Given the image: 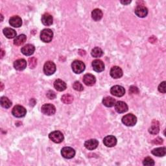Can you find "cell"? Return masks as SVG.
Returning <instances> with one entry per match:
<instances>
[{
	"mask_svg": "<svg viewBox=\"0 0 166 166\" xmlns=\"http://www.w3.org/2000/svg\"><path fill=\"white\" fill-rule=\"evenodd\" d=\"M53 37V32L50 29H44L40 32V39L45 43L50 42Z\"/></svg>",
	"mask_w": 166,
	"mask_h": 166,
	"instance_id": "1",
	"label": "cell"
},
{
	"mask_svg": "<svg viewBox=\"0 0 166 166\" xmlns=\"http://www.w3.org/2000/svg\"><path fill=\"white\" fill-rule=\"evenodd\" d=\"M136 122H137L136 117L132 114L125 115L122 118V123L126 126H128V127H132V126L136 125Z\"/></svg>",
	"mask_w": 166,
	"mask_h": 166,
	"instance_id": "2",
	"label": "cell"
},
{
	"mask_svg": "<svg viewBox=\"0 0 166 166\" xmlns=\"http://www.w3.org/2000/svg\"><path fill=\"white\" fill-rule=\"evenodd\" d=\"M73 71L77 74H80L85 70V64L81 61H75L71 64Z\"/></svg>",
	"mask_w": 166,
	"mask_h": 166,
	"instance_id": "3",
	"label": "cell"
},
{
	"mask_svg": "<svg viewBox=\"0 0 166 166\" xmlns=\"http://www.w3.org/2000/svg\"><path fill=\"white\" fill-rule=\"evenodd\" d=\"M56 71V65L51 61L46 62L44 66V72L46 75H51Z\"/></svg>",
	"mask_w": 166,
	"mask_h": 166,
	"instance_id": "4",
	"label": "cell"
},
{
	"mask_svg": "<svg viewBox=\"0 0 166 166\" xmlns=\"http://www.w3.org/2000/svg\"><path fill=\"white\" fill-rule=\"evenodd\" d=\"M49 138L52 142L56 143H61L64 140V135L61 131L56 130L51 132L49 135Z\"/></svg>",
	"mask_w": 166,
	"mask_h": 166,
	"instance_id": "5",
	"label": "cell"
},
{
	"mask_svg": "<svg viewBox=\"0 0 166 166\" xmlns=\"http://www.w3.org/2000/svg\"><path fill=\"white\" fill-rule=\"evenodd\" d=\"M27 110L21 105H16L12 110V114L16 117H23L26 115Z\"/></svg>",
	"mask_w": 166,
	"mask_h": 166,
	"instance_id": "6",
	"label": "cell"
},
{
	"mask_svg": "<svg viewBox=\"0 0 166 166\" xmlns=\"http://www.w3.org/2000/svg\"><path fill=\"white\" fill-rule=\"evenodd\" d=\"M42 112L44 114L47 116H52L55 114L56 108L52 104H44L41 109Z\"/></svg>",
	"mask_w": 166,
	"mask_h": 166,
	"instance_id": "7",
	"label": "cell"
},
{
	"mask_svg": "<svg viewBox=\"0 0 166 166\" xmlns=\"http://www.w3.org/2000/svg\"><path fill=\"white\" fill-rule=\"evenodd\" d=\"M110 93L114 96L116 97H122L125 94V90L121 86L116 85L112 86L110 89Z\"/></svg>",
	"mask_w": 166,
	"mask_h": 166,
	"instance_id": "8",
	"label": "cell"
},
{
	"mask_svg": "<svg viewBox=\"0 0 166 166\" xmlns=\"http://www.w3.org/2000/svg\"><path fill=\"white\" fill-rule=\"evenodd\" d=\"M62 156L66 159H71L74 158L75 155V150L70 147H66L62 149L61 150Z\"/></svg>",
	"mask_w": 166,
	"mask_h": 166,
	"instance_id": "9",
	"label": "cell"
},
{
	"mask_svg": "<svg viewBox=\"0 0 166 166\" xmlns=\"http://www.w3.org/2000/svg\"><path fill=\"white\" fill-rule=\"evenodd\" d=\"M135 14L139 18H145L148 15V9L143 5H138L134 11Z\"/></svg>",
	"mask_w": 166,
	"mask_h": 166,
	"instance_id": "10",
	"label": "cell"
},
{
	"mask_svg": "<svg viewBox=\"0 0 166 166\" xmlns=\"http://www.w3.org/2000/svg\"><path fill=\"white\" fill-rule=\"evenodd\" d=\"M103 143L108 147H112L117 144V139L114 136H108L103 139Z\"/></svg>",
	"mask_w": 166,
	"mask_h": 166,
	"instance_id": "11",
	"label": "cell"
},
{
	"mask_svg": "<svg viewBox=\"0 0 166 166\" xmlns=\"http://www.w3.org/2000/svg\"><path fill=\"white\" fill-rule=\"evenodd\" d=\"M110 76L114 79H119L123 76V70L121 68L118 67V66H114L110 70Z\"/></svg>",
	"mask_w": 166,
	"mask_h": 166,
	"instance_id": "12",
	"label": "cell"
},
{
	"mask_svg": "<svg viewBox=\"0 0 166 166\" xmlns=\"http://www.w3.org/2000/svg\"><path fill=\"white\" fill-rule=\"evenodd\" d=\"M92 67L95 71L101 72L104 70V64L101 60L97 59L92 62Z\"/></svg>",
	"mask_w": 166,
	"mask_h": 166,
	"instance_id": "13",
	"label": "cell"
},
{
	"mask_svg": "<svg viewBox=\"0 0 166 166\" xmlns=\"http://www.w3.org/2000/svg\"><path fill=\"white\" fill-rule=\"evenodd\" d=\"M115 110L117 113L122 114L128 110V106L123 101H117L115 104Z\"/></svg>",
	"mask_w": 166,
	"mask_h": 166,
	"instance_id": "14",
	"label": "cell"
},
{
	"mask_svg": "<svg viewBox=\"0 0 166 166\" xmlns=\"http://www.w3.org/2000/svg\"><path fill=\"white\" fill-rule=\"evenodd\" d=\"M35 51V46L32 44H26L21 49V51L24 55L30 56L34 53Z\"/></svg>",
	"mask_w": 166,
	"mask_h": 166,
	"instance_id": "15",
	"label": "cell"
},
{
	"mask_svg": "<svg viewBox=\"0 0 166 166\" xmlns=\"http://www.w3.org/2000/svg\"><path fill=\"white\" fill-rule=\"evenodd\" d=\"M83 82L86 86H92L94 85L96 82V79L95 76L92 74H86L83 77Z\"/></svg>",
	"mask_w": 166,
	"mask_h": 166,
	"instance_id": "16",
	"label": "cell"
},
{
	"mask_svg": "<svg viewBox=\"0 0 166 166\" xmlns=\"http://www.w3.org/2000/svg\"><path fill=\"white\" fill-rule=\"evenodd\" d=\"M27 66V62L25 59L21 58L18 59L14 62V67L16 70L22 71L26 68Z\"/></svg>",
	"mask_w": 166,
	"mask_h": 166,
	"instance_id": "17",
	"label": "cell"
},
{
	"mask_svg": "<svg viewBox=\"0 0 166 166\" xmlns=\"http://www.w3.org/2000/svg\"><path fill=\"white\" fill-rule=\"evenodd\" d=\"M9 23L14 28H19L22 25V20L21 18L18 16H14L10 18Z\"/></svg>",
	"mask_w": 166,
	"mask_h": 166,
	"instance_id": "18",
	"label": "cell"
},
{
	"mask_svg": "<svg viewBox=\"0 0 166 166\" xmlns=\"http://www.w3.org/2000/svg\"><path fill=\"white\" fill-rule=\"evenodd\" d=\"M99 145V142L96 139H91L84 143L85 147L88 150H94Z\"/></svg>",
	"mask_w": 166,
	"mask_h": 166,
	"instance_id": "19",
	"label": "cell"
},
{
	"mask_svg": "<svg viewBox=\"0 0 166 166\" xmlns=\"http://www.w3.org/2000/svg\"><path fill=\"white\" fill-rule=\"evenodd\" d=\"M41 20L44 25L49 26L52 25L53 19V16L50 14H49V13H45V14L43 15V16H42Z\"/></svg>",
	"mask_w": 166,
	"mask_h": 166,
	"instance_id": "20",
	"label": "cell"
},
{
	"mask_svg": "<svg viewBox=\"0 0 166 166\" xmlns=\"http://www.w3.org/2000/svg\"><path fill=\"white\" fill-rule=\"evenodd\" d=\"M54 87L57 91L62 92L66 89V84L62 80L57 79L54 83Z\"/></svg>",
	"mask_w": 166,
	"mask_h": 166,
	"instance_id": "21",
	"label": "cell"
},
{
	"mask_svg": "<svg viewBox=\"0 0 166 166\" xmlns=\"http://www.w3.org/2000/svg\"><path fill=\"white\" fill-rule=\"evenodd\" d=\"M4 35L9 39H12L16 37V32L15 30L13 29L9 28H6L3 29V31Z\"/></svg>",
	"mask_w": 166,
	"mask_h": 166,
	"instance_id": "22",
	"label": "cell"
},
{
	"mask_svg": "<svg viewBox=\"0 0 166 166\" xmlns=\"http://www.w3.org/2000/svg\"><path fill=\"white\" fill-rule=\"evenodd\" d=\"M160 131V127H159V123L157 121H152L151 127L149 129V133L151 134H157Z\"/></svg>",
	"mask_w": 166,
	"mask_h": 166,
	"instance_id": "23",
	"label": "cell"
},
{
	"mask_svg": "<svg viewBox=\"0 0 166 166\" xmlns=\"http://www.w3.org/2000/svg\"><path fill=\"white\" fill-rule=\"evenodd\" d=\"M103 104L107 107H112L116 104V100L111 97H106L103 99Z\"/></svg>",
	"mask_w": 166,
	"mask_h": 166,
	"instance_id": "24",
	"label": "cell"
},
{
	"mask_svg": "<svg viewBox=\"0 0 166 166\" xmlns=\"http://www.w3.org/2000/svg\"><path fill=\"white\" fill-rule=\"evenodd\" d=\"M92 17L94 21H99L103 18V12L99 9H96L92 12Z\"/></svg>",
	"mask_w": 166,
	"mask_h": 166,
	"instance_id": "25",
	"label": "cell"
},
{
	"mask_svg": "<svg viewBox=\"0 0 166 166\" xmlns=\"http://www.w3.org/2000/svg\"><path fill=\"white\" fill-rule=\"evenodd\" d=\"M165 153H166L165 147H158L152 151V154L158 157L165 156Z\"/></svg>",
	"mask_w": 166,
	"mask_h": 166,
	"instance_id": "26",
	"label": "cell"
},
{
	"mask_svg": "<svg viewBox=\"0 0 166 166\" xmlns=\"http://www.w3.org/2000/svg\"><path fill=\"white\" fill-rule=\"evenodd\" d=\"M26 40H27V37H26L25 35H20L15 38L14 40V44L17 46H19L23 44L26 41Z\"/></svg>",
	"mask_w": 166,
	"mask_h": 166,
	"instance_id": "27",
	"label": "cell"
},
{
	"mask_svg": "<svg viewBox=\"0 0 166 166\" xmlns=\"http://www.w3.org/2000/svg\"><path fill=\"white\" fill-rule=\"evenodd\" d=\"M0 103H1V105L5 109H9L12 105V102L6 97H2Z\"/></svg>",
	"mask_w": 166,
	"mask_h": 166,
	"instance_id": "28",
	"label": "cell"
},
{
	"mask_svg": "<svg viewBox=\"0 0 166 166\" xmlns=\"http://www.w3.org/2000/svg\"><path fill=\"white\" fill-rule=\"evenodd\" d=\"M91 55L93 57L99 58V57H101L103 56V51L101 48L97 47V48H95L92 50Z\"/></svg>",
	"mask_w": 166,
	"mask_h": 166,
	"instance_id": "29",
	"label": "cell"
},
{
	"mask_svg": "<svg viewBox=\"0 0 166 166\" xmlns=\"http://www.w3.org/2000/svg\"><path fill=\"white\" fill-rule=\"evenodd\" d=\"M61 100L64 104H71L73 101H74V97L70 94H65L62 97Z\"/></svg>",
	"mask_w": 166,
	"mask_h": 166,
	"instance_id": "30",
	"label": "cell"
},
{
	"mask_svg": "<svg viewBox=\"0 0 166 166\" xmlns=\"http://www.w3.org/2000/svg\"><path fill=\"white\" fill-rule=\"evenodd\" d=\"M28 62L30 68L33 69L36 67V66L37 64V60L35 57H31L29 58Z\"/></svg>",
	"mask_w": 166,
	"mask_h": 166,
	"instance_id": "31",
	"label": "cell"
},
{
	"mask_svg": "<svg viewBox=\"0 0 166 166\" xmlns=\"http://www.w3.org/2000/svg\"><path fill=\"white\" fill-rule=\"evenodd\" d=\"M73 88H74V90H75L76 91H79V92H81L84 90L83 86L79 81H75L74 83V84H73Z\"/></svg>",
	"mask_w": 166,
	"mask_h": 166,
	"instance_id": "32",
	"label": "cell"
},
{
	"mask_svg": "<svg viewBox=\"0 0 166 166\" xmlns=\"http://www.w3.org/2000/svg\"><path fill=\"white\" fill-rule=\"evenodd\" d=\"M143 164L144 165H155V161L153 159L151 158V157H147L144 159L143 162Z\"/></svg>",
	"mask_w": 166,
	"mask_h": 166,
	"instance_id": "33",
	"label": "cell"
},
{
	"mask_svg": "<svg viewBox=\"0 0 166 166\" xmlns=\"http://www.w3.org/2000/svg\"><path fill=\"white\" fill-rule=\"evenodd\" d=\"M158 91L162 93V94H165V81H163L158 86Z\"/></svg>",
	"mask_w": 166,
	"mask_h": 166,
	"instance_id": "34",
	"label": "cell"
},
{
	"mask_svg": "<svg viewBox=\"0 0 166 166\" xmlns=\"http://www.w3.org/2000/svg\"><path fill=\"white\" fill-rule=\"evenodd\" d=\"M129 93L131 94H138L139 93V90L136 86H132L129 89Z\"/></svg>",
	"mask_w": 166,
	"mask_h": 166,
	"instance_id": "35",
	"label": "cell"
},
{
	"mask_svg": "<svg viewBox=\"0 0 166 166\" xmlns=\"http://www.w3.org/2000/svg\"><path fill=\"white\" fill-rule=\"evenodd\" d=\"M47 97L49 99H54L56 98V94H55V93L53 91L49 90L47 93Z\"/></svg>",
	"mask_w": 166,
	"mask_h": 166,
	"instance_id": "36",
	"label": "cell"
},
{
	"mask_svg": "<svg viewBox=\"0 0 166 166\" xmlns=\"http://www.w3.org/2000/svg\"><path fill=\"white\" fill-rule=\"evenodd\" d=\"M163 143V139L160 138H157L155 139L153 141H152V143L156 144V145H160Z\"/></svg>",
	"mask_w": 166,
	"mask_h": 166,
	"instance_id": "37",
	"label": "cell"
},
{
	"mask_svg": "<svg viewBox=\"0 0 166 166\" xmlns=\"http://www.w3.org/2000/svg\"><path fill=\"white\" fill-rule=\"evenodd\" d=\"M121 3L123 5H128L131 3V1H121Z\"/></svg>",
	"mask_w": 166,
	"mask_h": 166,
	"instance_id": "38",
	"label": "cell"
},
{
	"mask_svg": "<svg viewBox=\"0 0 166 166\" xmlns=\"http://www.w3.org/2000/svg\"><path fill=\"white\" fill-rule=\"evenodd\" d=\"M1 53H2V56H1V58H3V55H4V51H3V49H2V50H1Z\"/></svg>",
	"mask_w": 166,
	"mask_h": 166,
	"instance_id": "39",
	"label": "cell"
}]
</instances>
